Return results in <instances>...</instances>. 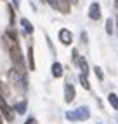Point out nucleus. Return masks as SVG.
Returning a JSON list of instances; mask_svg holds the SVG:
<instances>
[{"mask_svg":"<svg viewBox=\"0 0 118 124\" xmlns=\"http://www.w3.org/2000/svg\"><path fill=\"white\" fill-rule=\"evenodd\" d=\"M9 79H11V82L18 87L19 91H24L26 89V72H19V70H16V68H12L11 72H9Z\"/></svg>","mask_w":118,"mask_h":124,"instance_id":"1","label":"nucleus"},{"mask_svg":"<svg viewBox=\"0 0 118 124\" xmlns=\"http://www.w3.org/2000/svg\"><path fill=\"white\" fill-rule=\"evenodd\" d=\"M90 117V110L87 107H78L75 112H68L66 114V119L68 121H87Z\"/></svg>","mask_w":118,"mask_h":124,"instance_id":"2","label":"nucleus"},{"mask_svg":"<svg viewBox=\"0 0 118 124\" xmlns=\"http://www.w3.org/2000/svg\"><path fill=\"white\" fill-rule=\"evenodd\" d=\"M0 114H4V115H5V119H7V121H14L12 108H11L9 105H7L5 98H0Z\"/></svg>","mask_w":118,"mask_h":124,"instance_id":"3","label":"nucleus"},{"mask_svg":"<svg viewBox=\"0 0 118 124\" xmlns=\"http://www.w3.org/2000/svg\"><path fill=\"white\" fill-rule=\"evenodd\" d=\"M59 40H61L64 46H70L73 42V33L68 28H61V30H59Z\"/></svg>","mask_w":118,"mask_h":124,"instance_id":"4","label":"nucleus"},{"mask_svg":"<svg viewBox=\"0 0 118 124\" xmlns=\"http://www.w3.org/2000/svg\"><path fill=\"white\" fill-rule=\"evenodd\" d=\"M56 9H59V12H63V14H70V11H71L70 0H56Z\"/></svg>","mask_w":118,"mask_h":124,"instance_id":"5","label":"nucleus"},{"mask_svg":"<svg viewBox=\"0 0 118 124\" xmlns=\"http://www.w3.org/2000/svg\"><path fill=\"white\" fill-rule=\"evenodd\" d=\"M89 18L94 19V21L101 18V5H99L97 2H94V4L89 7Z\"/></svg>","mask_w":118,"mask_h":124,"instance_id":"6","label":"nucleus"},{"mask_svg":"<svg viewBox=\"0 0 118 124\" xmlns=\"http://www.w3.org/2000/svg\"><path fill=\"white\" fill-rule=\"evenodd\" d=\"M64 100L68 101V103H71V101L75 100V87L70 84V82L64 86Z\"/></svg>","mask_w":118,"mask_h":124,"instance_id":"7","label":"nucleus"},{"mask_svg":"<svg viewBox=\"0 0 118 124\" xmlns=\"http://www.w3.org/2000/svg\"><path fill=\"white\" fill-rule=\"evenodd\" d=\"M77 63H78V67H80L82 73H83V75H87V72H89V65H87V61L83 60V58H78Z\"/></svg>","mask_w":118,"mask_h":124,"instance_id":"8","label":"nucleus"},{"mask_svg":"<svg viewBox=\"0 0 118 124\" xmlns=\"http://www.w3.org/2000/svg\"><path fill=\"white\" fill-rule=\"evenodd\" d=\"M26 107H28L26 100H23V101H19V103H16L14 110H18V114H24V112H26Z\"/></svg>","mask_w":118,"mask_h":124,"instance_id":"9","label":"nucleus"},{"mask_svg":"<svg viewBox=\"0 0 118 124\" xmlns=\"http://www.w3.org/2000/svg\"><path fill=\"white\" fill-rule=\"evenodd\" d=\"M52 75H54V77H61V75H63V67H61L59 63H54V65H52Z\"/></svg>","mask_w":118,"mask_h":124,"instance_id":"10","label":"nucleus"},{"mask_svg":"<svg viewBox=\"0 0 118 124\" xmlns=\"http://www.w3.org/2000/svg\"><path fill=\"white\" fill-rule=\"evenodd\" d=\"M21 24H23V28H24V31H26V33H33V26H31V23H30L26 18L21 19Z\"/></svg>","mask_w":118,"mask_h":124,"instance_id":"11","label":"nucleus"},{"mask_svg":"<svg viewBox=\"0 0 118 124\" xmlns=\"http://www.w3.org/2000/svg\"><path fill=\"white\" fill-rule=\"evenodd\" d=\"M108 101L111 103V107H113L115 110L118 108V100H116V94H115V93H109V96H108Z\"/></svg>","mask_w":118,"mask_h":124,"instance_id":"12","label":"nucleus"},{"mask_svg":"<svg viewBox=\"0 0 118 124\" xmlns=\"http://www.w3.org/2000/svg\"><path fill=\"white\" fill-rule=\"evenodd\" d=\"M28 61H30V70H35V61H33V47H28Z\"/></svg>","mask_w":118,"mask_h":124,"instance_id":"13","label":"nucleus"},{"mask_svg":"<svg viewBox=\"0 0 118 124\" xmlns=\"http://www.w3.org/2000/svg\"><path fill=\"white\" fill-rule=\"evenodd\" d=\"M80 84L83 86V89H90V84L87 80V75H83V73H80Z\"/></svg>","mask_w":118,"mask_h":124,"instance_id":"14","label":"nucleus"},{"mask_svg":"<svg viewBox=\"0 0 118 124\" xmlns=\"http://www.w3.org/2000/svg\"><path fill=\"white\" fill-rule=\"evenodd\" d=\"M106 31H108V33H113V19L111 18L106 19Z\"/></svg>","mask_w":118,"mask_h":124,"instance_id":"15","label":"nucleus"},{"mask_svg":"<svg viewBox=\"0 0 118 124\" xmlns=\"http://www.w3.org/2000/svg\"><path fill=\"white\" fill-rule=\"evenodd\" d=\"M94 72H96V75L99 77V80H103V79H104V73H103V70H101L99 67H96V70H94Z\"/></svg>","mask_w":118,"mask_h":124,"instance_id":"16","label":"nucleus"},{"mask_svg":"<svg viewBox=\"0 0 118 124\" xmlns=\"http://www.w3.org/2000/svg\"><path fill=\"white\" fill-rule=\"evenodd\" d=\"M24 124H37V121H35V119H33V117H31V119H28V121H26V122H24Z\"/></svg>","mask_w":118,"mask_h":124,"instance_id":"17","label":"nucleus"},{"mask_svg":"<svg viewBox=\"0 0 118 124\" xmlns=\"http://www.w3.org/2000/svg\"><path fill=\"white\" fill-rule=\"evenodd\" d=\"M12 2H14V7L18 9V7H19V0H12Z\"/></svg>","mask_w":118,"mask_h":124,"instance_id":"18","label":"nucleus"},{"mask_svg":"<svg viewBox=\"0 0 118 124\" xmlns=\"http://www.w3.org/2000/svg\"><path fill=\"white\" fill-rule=\"evenodd\" d=\"M0 124H4V119H2V114H0Z\"/></svg>","mask_w":118,"mask_h":124,"instance_id":"19","label":"nucleus"}]
</instances>
